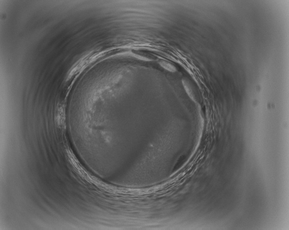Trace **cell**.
<instances>
[{"label":"cell","instance_id":"cell-1","mask_svg":"<svg viewBox=\"0 0 289 230\" xmlns=\"http://www.w3.org/2000/svg\"><path fill=\"white\" fill-rule=\"evenodd\" d=\"M160 65L163 68L170 72H175L177 71L176 67L173 65H172L168 62L165 61L161 62Z\"/></svg>","mask_w":289,"mask_h":230}]
</instances>
